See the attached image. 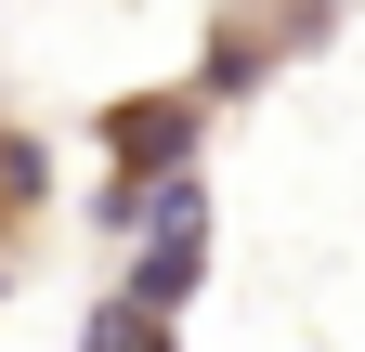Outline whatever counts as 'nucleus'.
<instances>
[{
	"label": "nucleus",
	"instance_id": "8",
	"mask_svg": "<svg viewBox=\"0 0 365 352\" xmlns=\"http://www.w3.org/2000/svg\"><path fill=\"white\" fill-rule=\"evenodd\" d=\"M0 300H14V261H0Z\"/></svg>",
	"mask_w": 365,
	"mask_h": 352
},
{
	"label": "nucleus",
	"instance_id": "4",
	"mask_svg": "<svg viewBox=\"0 0 365 352\" xmlns=\"http://www.w3.org/2000/svg\"><path fill=\"white\" fill-rule=\"evenodd\" d=\"M78 352H170V326H157V314H130V300H91Z\"/></svg>",
	"mask_w": 365,
	"mask_h": 352
},
{
	"label": "nucleus",
	"instance_id": "3",
	"mask_svg": "<svg viewBox=\"0 0 365 352\" xmlns=\"http://www.w3.org/2000/svg\"><path fill=\"white\" fill-rule=\"evenodd\" d=\"M144 235H209V183H196V170L144 183ZM144 235H130V248H144Z\"/></svg>",
	"mask_w": 365,
	"mask_h": 352
},
{
	"label": "nucleus",
	"instance_id": "6",
	"mask_svg": "<svg viewBox=\"0 0 365 352\" xmlns=\"http://www.w3.org/2000/svg\"><path fill=\"white\" fill-rule=\"evenodd\" d=\"M91 222H105V235L130 248V235H144V183H118V170H105V196H91Z\"/></svg>",
	"mask_w": 365,
	"mask_h": 352
},
{
	"label": "nucleus",
	"instance_id": "7",
	"mask_svg": "<svg viewBox=\"0 0 365 352\" xmlns=\"http://www.w3.org/2000/svg\"><path fill=\"white\" fill-rule=\"evenodd\" d=\"M327 14H352V0H300V26H327Z\"/></svg>",
	"mask_w": 365,
	"mask_h": 352
},
{
	"label": "nucleus",
	"instance_id": "5",
	"mask_svg": "<svg viewBox=\"0 0 365 352\" xmlns=\"http://www.w3.org/2000/svg\"><path fill=\"white\" fill-rule=\"evenodd\" d=\"M0 196H14V209H39V196H53V157H39V130H0Z\"/></svg>",
	"mask_w": 365,
	"mask_h": 352
},
{
	"label": "nucleus",
	"instance_id": "1",
	"mask_svg": "<svg viewBox=\"0 0 365 352\" xmlns=\"http://www.w3.org/2000/svg\"><path fill=\"white\" fill-rule=\"evenodd\" d=\"M105 170L118 183H170V170H196V92H144L105 118Z\"/></svg>",
	"mask_w": 365,
	"mask_h": 352
},
{
	"label": "nucleus",
	"instance_id": "2",
	"mask_svg": "<svg viewBox=\"0 0 365 352\" xmlns=\"http://www.w3.org/2000/svg\"><path fill=\"white\" fill-rule=\"evenodd\" d=\"M209 287V235H144V248H130V274H118V300H130V314H182V300H196Z\"/></svg>",
	"mask_w": 365,
	"mask_h": 352
}]
</instances>
